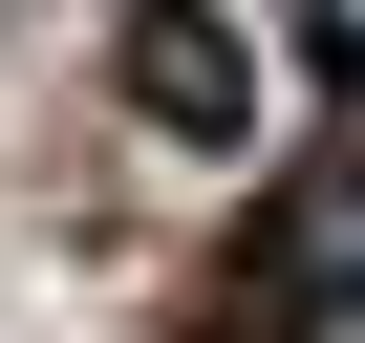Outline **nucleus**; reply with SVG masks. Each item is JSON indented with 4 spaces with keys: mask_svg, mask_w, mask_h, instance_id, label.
I'll return each mask as SVG.
<instances>
[{
    "mask_svg": "<svg viewBox=\"0 0 365 343\" xmlns=\"http://www.w3.org/2000/svg\"><path fill=\"white\" fill-rule=\"evenodd\" d=\"M86 65H108V107H129L172 172H258V150H279V43H258V0H108Z\"/></svg>",
    "mask_w": 365,
    "mask_h": 343,
    "instance_id": "obj_1",
    "label": "nucleus"
},
{
    "mask_svg": "<svg viewBox=\"0 0 365 343\" xmlns=\"http://www.w3.org/2000/svg\"><path fill=\"white\" fill-rule=\"evenodd\" d=\"M258 343H365V107L258 172Z\"/></svg>",
    "mask_w": 365,
    "mask_h": 343,
    "instance_id": "obj_2",
    "label": "nucleus"
},
{
    "mask_svg": "<svg viewBox=\"0 0 365 343\" xmlns=\"http://www.w3.org/2000/svg\"><path fill=\"white\" fill-rule=\"evenodd\" d=\"M258 22H301V43H322V0H258Z\"/></svg>",
    "mask_w": 365,
    "mask_h": 343,
    "instance_id": "obj_3",
    "label": "nucleus"
}]
</instances>
